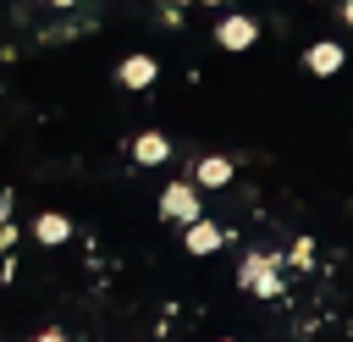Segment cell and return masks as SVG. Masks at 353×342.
I'll list each match as a JSON object with an SVG mask.
<instances>
[{
    "label": "cell",
    "mask_w": 353,
    "mask_h": 342,
    "mask_svg": "<svg viewBox=\"0 0 353 342\" xmlns=\"http://www.w3.org/2000/svg\"><path fill=\"white\" fill-rule=\"evenodd\" d=\"M160 215L171 221H199V182H171L160 199Z\"/></svg>",
    "instance_id": "obj_1"
},
{
    "label": "cell",
    "mask_w": 353,
    "mask_h": 342,
    "mask_svg": "<svg viewBox=\"0 0 353 342\" xmlns=\"http://www.w3.org/2000/svg\"><path fill=\"white\" fill-rule=\"evenodd\" d=\"M215 39H221V50H248V44L259 39V28H254L248 17H226V22L215 28Z\"/></svg>",
    "instance_id": "obj_2"
},
{
    "label": "cell",
    "mask_w": 353,
    "mask_h": 342,
    "mask_svg": "<svg viewBox=\"0 0 353 342\" xmlns=\"http://www.w3.org/2000/svg\"><path fill=\"white\" fill-rule=\"evenodd\" d=\"M309 72H320V77H331V72H342V44H331V39H320V44H309Z\"/></svg>",
    "instance_id": "obj_3"
},
{
    "label": "cell",
    "mask_w": 353,
    "mask_h": 342,
    "mask_svg": "<svg viewBox=\"0 0 353 342\" xmlns=\"http://www.w3.org/2000/svg\"><path fill=\"white\" fill-rule=\"evenodd\" d=\"M154 72H160L154 55H127V61H121V83H127V88H149Z\"/></svg>",
    "instance_id": "obj_4"
},
{
    "label": "cell",
    "mask_w": 353,
    "mask_h": 342,
    "mask_svg": "<svg viewBox=\"0 0 353 342\" xmlns=\"http://www.w3.org/2000/svg\"><path fill=\"white\" fill-rule=\"evenodd\" d=\"M193 182H199V188H226V182H232V160H221V154L199 160V165H193Z\"/></svg>",
    "instance_id": "obj_5"
},
{
    "label": "cell",
    "mask_w": 353,
    "mask_h": 342,
    "mask_svg": "<svg viewBox=\"0 0 353 342\" xmlns=\"http://www.w3.org/2000/svg\"><path fill=\"white\" fill-rule=\"evenodd\" d=\"M215 248H221V226H210L204 215L188 221V254H215Z\"/></svg>",
    "instance_id": "obj_6"
},
{
    "label": "cell",
    "mask_w": 353,
    "mask_h": 342,
    "mask_svg": "<svg viewBox=\"0 0 353 342\" xmlns=\"http://www.w3.org/2000/svg\"><path fill=\"white\" fill-rule=\"evenodd\" d=\"M132 154H138V165H160V160L171 154V143H165L160 132H143V138L132 143Z\"/></svg>",
    "instance_id": "obj_7"
},
{
    "label": "cell",
    "mask_w": 353,
    "mask_h": 342,
    "mask_svg": "<svg viewBox=\"0 0 353 342\" xmlns=\"http://www.w3.org/2000/svg\"><path fill=\"white\" fill-rule=\"evenodd\" d=\"M33 232H39V243H50V248H55V243H66V237H72V221H66V215H39V226H33Z\"/></svg>",
    "instance_id": "obj_8"
},
{
    "label": "cell",
    "mask_w": 353,
    "mask_h": 342,
    "mask_svg": "<svg viewBox=\"0 0 353 342\" xmlns=\"http://www.w3.org/2000/svg\"><path fill=\"white\" fill-rule=\"evenodd\" d=\"M248 287H254V292H276V276H270V270L254 259V270H248Z\"/></svg>",
    "instance_id": "obj_9"
},
{
    "label": "cell",
    "mask_w": 353,
    "mask_h": 342,
    "mask_svg": "<svg viewBox=\"0 0 353 342\" xmlns=\"http://www.w3.org/2000/svg\"><path fill=\"white\" fill-rule=\"evenodd\" d=\"M39 342H66V331H44V336H39Z\"/></svg>",
    "instance_id": "obj_10"
},
{
    "label": "cell",
    "mask_w": 353,
    "mask_h": 342,
    "mask_svg": "<svg viewBox=\"0 0 353 342\" xmlns=\"http://www.w3.org/2000/svg\"><path fill=\"white\" fill-rule=\"evenodd\" d=\"M342 22H347V28H353V0H347V6H342Z\"/></svg>",
    "instance_id": "obj_11"
},
{
    "label": "cell",
    "mask_w": 353,
    "mask_h": 342,
    "mask_svg": "<svg viewBox=\"0 0 353 342\" xmlns=\"http://www.w3.org/2000/svg\"><path fill=\"white\" fill-rule=\"evenodd\" d=\"M6 243H11V226H0V248H6Z\"/></svg>",
    "instance_id": "obj_12"
},
{
    "label": "cell",
    "mask_w": 353,
    "mask_h": 342,
    "mask_svg": "<svg viewBox=\"0 0 353 342\" xmlns=\"http://www.w3.org/2000/svg\"><path fill=\"white\" fill-rule=\"evenodd\" d=\"M50 6H77V0H50Z\"/></svg>",
    "instance_id": "obj_13"
},
{
    "label": "cell",
    "mask_w": 353,
    "mask_h": 342,
    "mask_svg": "<svg viewBox=\"0 0 353 342\" xmlns=\"http://www.w3.org/2000/svg\"><path fill=\"white\" fill-rule=\"evenodd\" d=\"M199 6H221V0H199Z\"/></svg>",
    "instance_id": "obj_14"
},
{
    "label": "cell",
    "mask_w": 353,
    "mask_h": 342,
    "mask_svg": "<svg viewBox=\"0 0 353 342\" xmlns=\"http://www.w3.org/2000/svg\"><path fill=\"white\" fill-rule=\"evenodd\" d=\"M176 6H193V0H176Z\"/></svg>",
    "instance_id": "obj_15"
}]
</instances>
